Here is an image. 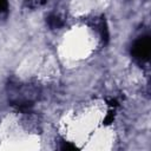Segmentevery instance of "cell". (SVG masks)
I'll use <instances>...</instances> for the list:
<instances>
[{
	"mask_svg": "<svg viewBox=\"0 0 151 151\" xmlns=\"http://www.w3.org/2000/svg\"><path fill=\"white\" fill-rule=\"evenodd\" d=\"M113 119H114V110H111L109 111V113L106 114L105 119H104V124L105 125H110L111 123H113Z\"/></svg>",
	"mask_w": 151,
	"mask_h": 151,
	"instance_id": "5b68a950",
	"label": "cell"
},
{
	"mask_svg": "<svg viewBox=\"0 0 151 151\" xmlns=\"http://www.w3.org/2000/svg\"><path fill=\"white\" fill-rule=\"evenodd\" d=\"M61 150H66V151H68V150H78V147H77L76 145L68 143V142H63Z\"/></svg>",
	"mask_w": 151,
	"mask_h": 151,
	"instance_id": "8992f818",
	"label": "cell"
},
{
	"mask_svg": "<svg viewBox=\"0 0 151 151\" xmlns=\"http://www.w3.org/2000/svg\"><path fill=\"white\" fill-rule=\"evenodd\" d=\"M99 28H100V34H101V39L106 44L109 41V38H110V33H109V28H107V24H106V20L105 18L101 19L100 24H99Z\"/></svg>",
	"mask_w": 151,
	"mask_h": 151,
	"instance_id": "3957f363",
	"label": "cell"
},
{
	"mask_svg": "<svg viewBox=\"0 0 151 151\" xmlns=\"http://www.w3.org/2000/svg\"><path fill=\"white\" fill-rule=\"evenodd\" d=\"M47 25L50 28L52 29H58L60 27L64 26V21L55 14H51L48 18H47Z\"/></svg>",
	"mask_w": 151,
	"mask_h": 151,
	"instance_id": "7a4b0ae2",
	"label": "cell"
},
{
	"mask_svg": "<svg viewBox=\"0 0 151 151\" xmlns=\"http://www.w3.org/2000/svg\"><path fill=\"white\" fill-rule=\"evenodd\" d=\"M8 13V1L0 0V19H5Z\"/></svg>",
	"mask_w": 151,
	"mask_h": 151,
	"instance_id": "277c9868",
	"label": "cell"
},
{
	"mask_svg": "<svg viewBox=\"0 0 151 151\" xmlns=\"http://www.w3.org/2000/svg\"><path fill=\"white\" fill-rule=\"evenodd\" d=\"M109 105H110L111 107H116V106L118 105V101H117L116 99H112V100H110V101H109Z\"/></svg>",
	"mask_w": 151,
	"mask_h": 151,
	"instance_id": "52a82bcc",
	"label": "cell"
},
{
	"mask_svg": "<svg viewBox=\"0 0 151 151\" xmlns=\"http://www.w3.org/2000/svg\"><path fill=\"white\" fill-rule=\"evenodd\" d=\"M150 52H151V40H150L149 35H143V37L138 38L133 42L132 48H131L132 55L139 61L149 60Z\"/></svg>",
	"mask_w": 151,
	"mask_h": 151,
	"instance_id": "6da1fadb",
	"label": "cell"
}]
</instances>
